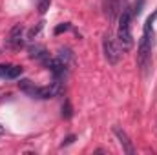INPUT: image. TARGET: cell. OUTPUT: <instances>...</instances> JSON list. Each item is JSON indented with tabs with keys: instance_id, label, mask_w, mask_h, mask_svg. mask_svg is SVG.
Here are the masks:
<instances>
[{
	"instance_id": "cell-8",
	"label": "cell",
	"mask_w": 157,
	"mask_h": 155,
	"mask_svg": "<svg viewBox=\"0 0 157 155\" xmlns=\"http://www.w3.org/2000/svg\"><path fill=\"white\" fill-rule=\"evenodd\" d=\"M29 57H31V59H37V60H40L42 64L49 59V57H48V53H46V49H44L42 46H31V47H29Z\"/></svg>"
},
{
	"instance_id": "cell-5",
	"label": "cell",
	"mask_w": 157,
	"mask_h": 155,
	"mask_svg": "<svg viewBox=\"0 0 157 155\" xmlns=\"http://www.w3.org/2000/svg\"><path fill=\"white\" fill-rule=\"evenodd\" d=\"M7 46L11 49H20L24 46V28L22 26H15L9 33V39H7Z\"/></svg>"
},
{
	"instance_id": "cell-11",
	"label": "cell",
	"mask_w": 157,
	"mask_h": 155,
	"mask_svg": "<svg viewBox=\"0 0 157 155\" xmlns=\"http://www.w3.org/2000/svg\"><path fill=\"white\" fill-rule=\"evenodd\" d=\"M71 115H73L71 102H70V100H64V106H62V117H64V119H71Z\"/></svg>"
},
{
	"instance_id": "cell-7",
	"label": "cell",
	"mask_w": 157,
	"mask_h": 155,
	"mask_svg": "<svg viewBox=\"0 0 157 155\" xmlns=\"http://www.w3.org/2000/svg\"><path fill=\"white\" fill-rule=\"evenodd\" d=\"M113 133L117 135V139L121 141V144H122V150L126 152L128 155H133V146H132V141L128 139V135L119 128V126H113Z\"/></svg>"
},
{
	"instance_id": "cell-10",
	"label": "cell",
	"mask_w": 157,
	"mask_h": 155,
	"mask_svg": "<svg viewBox=\"0 0 157 155\" xmlns=\"http://www.w3.org/2000/svg\"><path fill=\"white\" fill-rule=\"evenodd\" d=\"M57 57H59V59H60V60H62V62H64L66 66H68V64H70V62L73 60V53H71V51H70L68 47H60V49H59V55H57Z\"/></svg>"
},
{
	"instance_id": "cell-15",
	"label": "cell",
	"mask_w": 157,
	"mask_h": 155,
	"mask_svg": "<svg viewBox=\"0 0 157 155\" xmlns=\"http://www.w3.org/2000/svg\"><path fill=\"white\" fill-rule=\"evenodd\" d=\"M144 0H139V4H135V9H133V15H139L141 13V6H143Z\"/></svg>"
},
{
	"instance_id": "cell-17",
	"label": "cell",
	"mask_w": 157,
	"mask_h": 155,
	"mask_svg": "<svg viewBox=\"0 0 157 155\" xmlns=\"http://www.w3.org/2000/svg\"><path fill=\"white\" fill-rule=\"evenodd\" d=\"M2 133H4V126L0 124V135H2Z\"/></svg>"
},
{
	"instance_id": "cell-12",
	"label": "cell",
	"mask_w": 157,
	"mask_h": 155,
	"mask_svg": "<svg viewBox=\"0 0 157 155\" xmlns=\"http://www.w3.org/2000/svg\"><path fill=\"white\" fill-rule=\"evenodd\" d=\"M70 29H71V24H70V22H64V24H60V26L55 28V35H60V33L70 31Z\"/></svg>"
},
{
	"instance_id": "cell-6",
	"label": "cell",
	"mask_w": 157,
	"mask_h": 155,
	"mask_svg": "<svg viewBox=\"0 0 157 155\" xmlns=\"http://www.w3.org/2000/svg\"><path fill=\"white\" fill-rule=\"evenodd\" d=\"M44 66H46V68L55 75V78H60L64 73H66V68H68V66H66L59 57H55V59H48V60L44 62Z\"/></svg>"
},
{
	"instance_id": "cell-2",
	"label": "cell",
	"mask_w": 157,
	"mask_h": 155,
	"mask_svg": "<svg viewBox=\"0 0 157 155\" xmlns=\"http://www.w3.org/2000/svg\"><path fill=\"white\" fill-rule=\"evenodd\" d=\"M18 88H20V91H24L31 99H53V97H57L53 86H35L28 78H22L18 82Z\"/></svg>"
},
{
	"instance_id": "cell-14",
	"label": "cell",
	"mask_w": 157,
	"mask_h": 155,
	"mask_svg": "<svg viewBox=\"0 0 157 155\" xmlns=\"http://www.w3.org/2000/svg\"><path fill=\"white\" fill-rule=\"evenodd\" d=\"M73 141H75V135H68V137H66V139H64V142H62V144H60V146H68V144H71V142H73Z\"/></svg>"
},
{
	"instance_id": "cell-3",
	"label": "cell",
	"mask_w": 157,
	"mask_h": 155,
	"mask_svg": "<svg viewBox=\"0 0 157 155\" xmlns=\"http://www.w3.org/2000/svg\"><path fill=\"white\" fill-rule=\"evenodd\" d=\"M102 47H104V55H106V60L110 64H117L119 59H121V47H119V42H115V39L106 33L104 39H102Z\"/></svg>"
},
{
	"instance_id": "cell-13",
	"label": "cell",
	"mask_w": 157,
	"mask_h": 155,
	"mask_svg": "<svg viewBox=\"0 0 157 155\" xmlns=\"http://www.w3.org/2000/svg\"><path fill=\"white\" fill-rule=\"evenodd\" d=\"M49 4H51V0H39V11L40 13H46Z\"/></svg>"
},
{
	"instance_id": "cell-9",
	"label": "cell",
	"mask_w": 157,
	"mask_h": 155,
	"mask_svg": "<svg viewBox=\"0 0 157 155\" xmlns=\"http://www.w3.org/2000/svg\"><path fill=\"white\" fill-rule=\"evenodd\" d=\"M22 66H7V70H6V73H4V77L7 78V80H13V78L20 77L22 75Z\"/></svg>"
},
{
	"instance_id": "cell-1",
	"label": "cell",
	"mask_w": 157,
	"mask_h": 155,
	"mask_svg": "<svg viewBox=\"0 0 157 155\" xmlns=\"http://www.w3.org/2000/svg\"><path fill=\"white\" fill-rule=\"evenodd\" d=\"M117 42L122 51L132 49L133 46V37H132V13L124 9L119 15V29H117Z\"/></svg>"
},
{
	"instance_id": "cell-4",
	"label": "cell",
	"mask_w": 157,
	"mask_h": 155,
	"mask_svg": "<svg viewBox=\"0 0 157 155\" xmlns=\"http://www.w3.org/2000/svg\"><path fill=\"white\" fill-rule=\"evenodd\" d=\"M150 57H152V40L143 35L139 42V51H137V62L143 70L150 66Z\"/></svg>"
},
{
	"instance_id": "cell-16",
	"label": "cell",
	"mask_w": 157,
	"mask_h": 155,
	"mask_svg": "<svg viewBox=\"0 0 157 155\" xmlns=\"http://www.w3.org/2000/svg\"><path fill=\"white\" fill-rule=\"evenodd\" d=\"M6 70H7V66H4V64H0V77H4V73H6Z\"/></svg>"
}]
</instances>
